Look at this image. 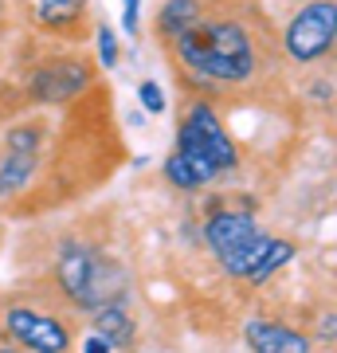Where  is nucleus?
<instances>
[{"label":"nucleus","mask_w":337,"mask_h":353,"mask_svg":"<svg viewBox=\"0 0 337 353\" xmlns=\"http://www.w3.org/2000/svg\"><path fill=\"white\" fill-rule=\"evenodd\" d=\"M176 43V55L188 71L220 83H243L255 71V48L236 20H196Z\"/></svg>","instance_id":"1"},{"label":"nucleus","mask_w":337,"mask_h":353,"mask_svg":"<svg viewBox=\"0 0 337 353\" xmlns=\"http://www.w3.org/2000/svg\"><path fill=\"white\" fill-rule=\"evenodd\" d=\"M55 275H59L63 294L83 310H102V306H122L130 279H125L122 263H114L110 255L83 248V243L67 240L55 259Z\"/></svg>","instance_id":"2"},{"label":"nucleus","mask_w":337,"mask_h":353,"mask_svg":"<svg viewBox=\"0 0 337 353\" xmlns=\"http://www.w3.org/2000/svg\"><path fill=\"white\" fill-rule=\"evenodd\" d=\"M204 240H208L212 255L220 259V267H224L227 275L243 279L271 236H263L247 212H216L208 220V228H204Z\"/></svg>","instance_id":"3"},{"label":"nucleus","mask_w":337,"mask_h":353,"mask_svg":"<svg viewBox=\"0 0 337 353\" xmlns=\"http://www.w3.org/2000/svg\"><path fill=\"white\" fill-rule=\"evenodd\" d=\"M176 150L192 153V157H204L216 173L236 169V161H239L232 138H227L224 126H220V118H216L212 106H204V102H196V106L188 110V118L181 122V130H176Z\"/></svg>","instance_id":"4"},{"label":"nucleus","mask_w":337,"mask_h":353,"mask_svg":"<svg viewBox=\"0 0 337 353\" xmlns=\"http://www.w3.org/2000/svg\"><path fill=\"white\" fill-rule=\"evenodd\" d=\"M334 32H337V4L334 0H314V4H306L287 28L290 59H298V63L322 59L325 51L334 48Z\"/></svg>","instance_id":"5"},{"label":"nucleus","mask_w":337,"mask_h":353,"mask_svg":"<svg viewBox=\"0 0 337 353\" xmlns=\"http://www.w3.org/2000/svg\"><path fill=\"white\" fill-rule=\"evenodd\" d=\"M4 326H8L16 345L28 350V353H63L71 345L63 322H55L51 314H36V310H28V306H12L8 318H4Z\"/></svg>","instance_id":"6"},{"label":"nucleus","mask_w":337,"mask_h":353,"mask_svg":"<svg viewBox=\"0 0 337 353\" xmlns=\"http://www.w3.org/2000/svg\"><path fill=\"white\" fill-rule=\"evenodd\" d=\"M87 83H90V71L83 63H51L32 75V94L39 102H67L75 99L79 90H87Z\"/></svg>","instance_id":"7"},{"label":"nucleus","mask_w":337,"mask_h":353,"mask_svg":"<svg viewBox=\"0 0 337 353\" xmlns=\"http://www.w3.org/2000/svg\"><path fill=\"white\" fill-rule=\"evenodd\" d=\"M251 353H310V338L298 334V330L283 326V322H267V318H255L243 330Z\"/></svg>","instance_id":"8"},{"label":"nucleus","mask_w":337,"mask_h":353,"mask_svg":"<svg viewBox=\"0 0 337 353\" xmlns=\"http://www.w3.org/2000/svg\"><path fill=\"white\" fill-rule=\"evenodd\" d=\"M165 176L173 181L176 189H204V185H212L216 176V169L204 157H192V153H185V150H176L169 161H165Z\"/></svg>","instance_id":"9"},{"label":"nucleus","mask_w":337,"mask_h":353,"mask_svg":"<svg viewBox=\"0 0 337 353\" xmlns=\"http://www.w3.org/2000/svg\"><path fill=\"white\" fill-rule=\"evenodd\" d=\"M94 334L110 350H130L138 330H134V322H130V314H125L122 306H102V310H94Z\"/></svg>","instance_id":"10"},{"label":"nucleus","mask_w":337,"mask_h":353,"mask_svg":"<svg viewBox=\"0 0 337 353\" xmlns=\"http://www.w3.org/2000/svg\"><path fill=\"white\" fill-rule=\"evenodd\" d=\"M196 20H200V4L196 0H169V4L161 8L157 32H161V39H181Z\"/></svg>","instance_id":"11"},{"label":"nucleus","mask_w":337,"mask_h":353,"mask_svg":"<svg viewBox=\"0 0 337 353\" xmlns=\"http://www.w3.org/2000/svg\"><path fill=\"white\" fill-rule=\"evenodd\" d=\"M294 259V243H287V240H267V248L259 252V259L251 263V271L243 279L247 283H267V279L275 275L283 263H290Z\"/></svg>","instance_id":"12"},{"label":"nucleus","mask_w":337,"mask_h":353,"mask_svg":"<svg viewBox=\"0 0 337 353\" xmlns=\"http://www.w3.org/2000/svg\"><path fill=\"white\" fill-rule=\"evenodd\" d=\"M36 173V153H8L0 165V196H12L32 181Z\"/></svg>","instance_id":"13"},{"label":"nucleus","mask_w":337,"mask_h":353,"mask_svg":"<svg viewBox=\"0 0 337 353\" xmlns=\"http://www.w3.org/2000/svg\"><path fill=\"white\" fill-rule=\"evenodd\" d=\"M79 12H83V0H39V20L48 28L71 24Z\"/></svg>","instance_id":"14"},{"label":"nucleus","mask_w":337,"mask_h":353,"mask_svg":"<svg viewBox=\"0 0 337 353\" xmlns=\"http://www.w3.org/2000/svg\"><path fill=\"white\" fill-rule=\"evenodd\" d=\"M8 153H39V130L36 126L8 130Z\"/></svg>","instance_id":"15"},{"label":"nucleus","mask_w":337,"mask_h":353,"mask_svg":"<svg viewBox=\"0 0 337 353\" xmlns=\"http://www.w3.org/2000/svg\"><path fill=\"white\" fill-rule=\"evenodd\" d=\"M138 99H141V106H145L150 114H161L165 110V90L157 87L153 79H145V83L138 87Z\"/></svg>","instance_id":"16"},{"label":"nucleus","mask_w":337,"mask_h":353,"mask_svg":"<svg viewBox=\"0 0 337 353\" xmlns=\"http://www.w3.org/2000/svg\"><path fill=\"white\" fill-rule=\"evenodd\" d=\"M99 59H102V67L118 63V39H114V32L106 24L99 28Z\"/></svg>","instance_id":"17"},{"label":"nucleus","mask_w":337,"mask_h":353,"mask_svg":"<svg viewBox=\"0 0 337 353\" xmlns=\"http://www.w3.org/2000/svg\"><path fill=\"white\" fill-rule=\"evenodd\" d=\"M138 12H141V0H122V28L125 32H138Z\"/></svg>","instance_id":"18"},{"label":"nucleus","mask_w":337,"mask_h":353,"mask_svg":"<svg viewBox=\"0 0 337 353\" xmlns=\"http://www.w3.org/2000/svg\"><path fill=\"white\" fill-rule=\"evenodd\" d=\"M83 353H110V345L99 338V334H90L87 341H83Z\"/></svg>","instance_id":"19"},{"label":"nucleus","mask_w":337,"mask_h":353,"mask_svg":"<svg viewBox=\"0 0 337 353\" xmlns=\"http://www.w3.org/2000/svg\"><path fill=\"white\" fill-rule=\"evenodd\" d=\"M0 353H20V350H0Z\"/></svg>","instance_id":"20"}]
</instances>
